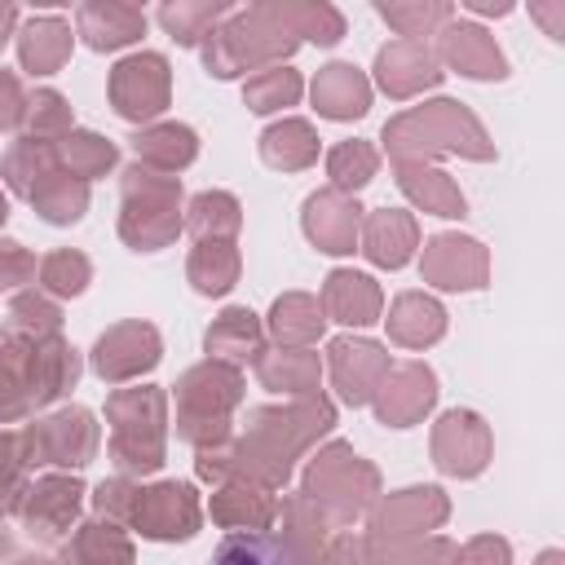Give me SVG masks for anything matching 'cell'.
<instances>
[{"instance_id":"1","label":"cell","mask_w":565,"mask_h":565,"mask_svg":"<svg viewBox=\"0 0 565 565\" xmlns=\"http://www.w3.org/2000/svg\"><path fill=\"white\" fill-rule=\"evenodd\" d=\"M207 565H300V556L291 552V543H282L278 534H260V530H238L225 534L212 552Z\"/></svg>"}]
</instances>
